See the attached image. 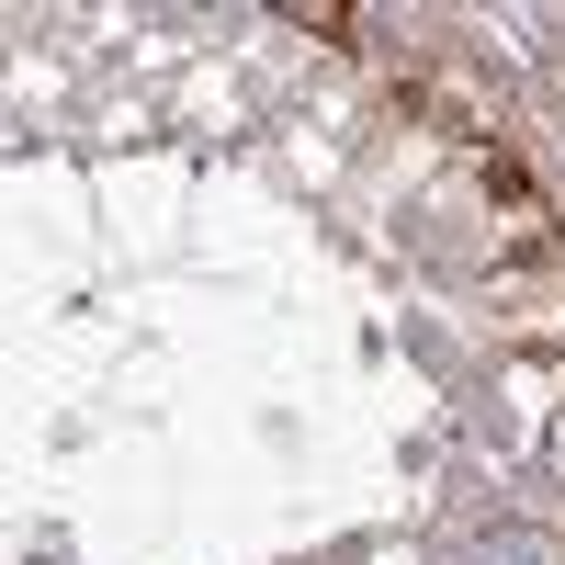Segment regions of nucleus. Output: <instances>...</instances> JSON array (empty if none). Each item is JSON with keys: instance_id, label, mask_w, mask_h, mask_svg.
<instances>
[{"instance_id": "1", "label": "nucleus", "mask_w": 565, "mask_h": 565, "mask_svg": "<svg viewBox=\"0 0 565 565\" xmlns=\"http://www.w3.org/2000/svg\"><path fill=\"white\" fill-rule=\"evenodd\" d=\"M295 23H306V34H328V45H351V34H362V12H328V0H317V12L295 0Z\"/></svg>"}]
</instances>
